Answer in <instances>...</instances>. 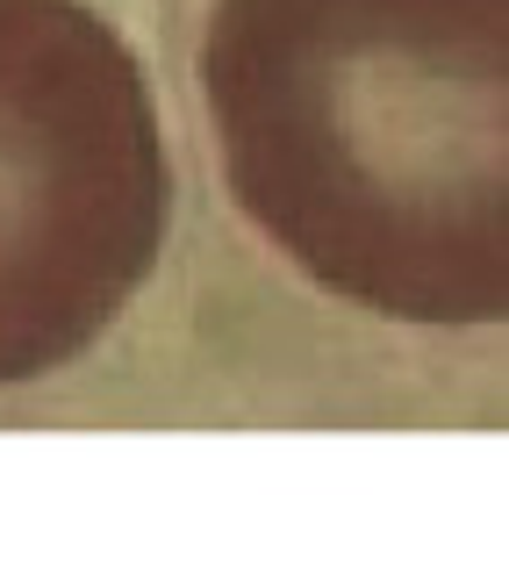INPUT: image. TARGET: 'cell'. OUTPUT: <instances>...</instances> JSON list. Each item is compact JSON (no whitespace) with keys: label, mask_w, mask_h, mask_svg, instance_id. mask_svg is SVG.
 Instances as JSON below:
<instances>
[{"label":"cell","mask_w":509,"mask_h":567,"mask_svg":"<svg viewBox=\"0 0 509 567\" xmlns=\"http://www.w3.org/2000/svg\"><path fill=\"white\" fill-rule=\"evenodd\" d=\"M208 144L323 295L395 323L509 309V0H216Z\"/></svg>","instance_id":"obj_1"},{"label":"cell","mask_w":509,"mask_h":567,"mask_svg":"<svg viewBox=\"0 0 509 567\" xmlns=\"http://www.w3.org/2000/svg\"><path fill=\"white\" fill-rule=\"evenodd\" d=\"M166 223L137 51L86 0H0V388L80 360L152 280Z\"/></svg>","instance_id":"obj_2"}]
</instances>
